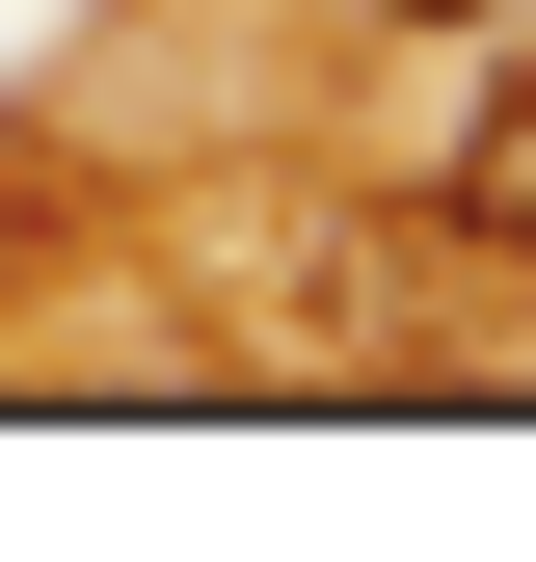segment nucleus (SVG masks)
I'll return each instance as SVG.
<instances>
[{"instance_id": "1", "label": "nucleus", "mask_w": 536, "mask_h": 562, "mask_svg": "<svg viewBox=\"0 0 536 562\" xmlns=\"http://www.w3.org/2000/svg\"><path fill=\"white\" fill-rule=\"evenodd\" d=\"M429 241H536V54H510L456 134H429Z\"/></svg>"}, {"instance_id": "2", "label": "nucleus", "mask_w": 536, "mask_h": 562, "mask_svg": "<svg viewBox=\"0 0 536 562\" xmlns=\"http://www.w3.org/2000/svg\"><path fill=\"white\" fill-rule=\"evenodd\" d=\"M376 27H483V0H376Z\"/></svg>"}]
</instances>
